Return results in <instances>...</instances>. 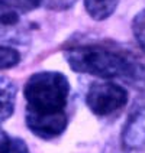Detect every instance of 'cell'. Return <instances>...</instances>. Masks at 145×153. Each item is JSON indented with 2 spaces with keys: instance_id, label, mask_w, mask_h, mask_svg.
Here are the masks:
<instances>
[{
  "instance_id": "1",
  "label": "cell",
  "mask_w": 145,
  "mask_h": 153,
  "mask_svg": "<svg viewBox=\"0 0 145 153\" xmlns=\"http://www.w3.org/2000/svg\"><path fill=\"white\" fill-rule=\"evenodd\" d=\"M64 58L73 71L103 79H119L145 88V58L112 41H93L68 45Z\"/></svg>"
},
{
  "instance_id": "2",
  "label": "cell",
  "mask_w": 145,
  "mask_h": 153,
  "mask_svg": "<svg viewBox=\"0 0 145 153\" xmlns=\"http://www.w3.org/2000/svg\"><path fill=\"white\" fill-rule=\"evenodd\" d=\"M26 100V126L35 136L52 140L64 133L70 94L67 76L57 71H41L28 78L23 88Z\"/></svg>"
},
{
  "instance_id": "3",
  "label": "cell",
  "mask_w": 145,
  "mask_h": 153,
  "mask_svg": "<svg viewBox=\"0 0 145 153\" xmlns=\"http://www.w3.org/2000/svg\"><path fill=\"white\" fill-rule=\"evenodd\" d=\"M128 102V91L116 82L96 81L92 82L87 94L86 104L97 117H109L116 114Z\"/></svg>"
},
{
  "instance_id": "4",
  "label": "cell",
  "mask_w": 145,
  "mask_h": 153,
  "mask_svg": "<svg viewBox=\"0 0 145 153\" xmlns=\"http://www.w3.org/2000/svg\"><path fill=\"white\" fill-rule=\"evenodd\" d=\"M32 29L23 15L13 9L8 1L0 0V45H25L31 39Z\"/></svg>"
},
{
  "instance_id": "5",
  "label": "cell",
  "mask_w": 145,
  "mask_h": 153,
  "mask_svg": "<svg viewBox=\"0 0 145 153\" xmlns=\"http://www.w3.org/2000/svg\"><path fill=\"white\" fill-rule=\"evenodd\" d=\"M120 142L126 150H145V91L137 98L120 133Z\"/></svg>"
},
{
  "instance_id": "6",
  "label": "cell",
  "mask_w": 145,
  "mask_h": 153,
  "mask_svg": "<svg viewBox=\"0 0 145 153\" xmlns=\"http://www.w3.org/2000/svg\"><path fill=\"white\" fill-rule=\"evenodd\" d=\"M17 88L9 78L0 76V123L8 120L15 111Z\"/></svg>"
},
{
  "instance_id": "7",
  "label": "cell",
  "mask_w": 145,
  "mask_h": 153,
  "mask_svg": "<svg viewBox=\"0 0 145 153\" xmlns=\"http://www.w3.org/2000/svg\"><path fill=\"white\" fill-rule=\"evenodd\" d=\"M119 1L120 0H84V7L94 20H104L113 15Z\"/></svg>"
},
{
  "instance_id": "8",
  "label": "cell",
  "mask_w": 145,
  "mask_h": 153,
  "mask_svg": "<svg viewBox=\"0 0 145 153\" xmlns=\"http://www.w3.org/2000/svg\"><path fill=\"white\" fill-rule=\"evenodd\" d=\"M20 53L12 46H2L0 45V69L12 68L19 64Z\"/></svg>"
},
{
  "instance_id": "9",
  "label": "cell",
  "mask_w": 145,
  "mask_h": 153,
  "mask_svg": "<svg viewBox=\"0 0 145 153\" xmlns=\"http://www.w3.org/2000/svg\"><path fill=\"white\" fill-rule=\"evenodd\" d=\"M132 32H134V36H135L137 42L139 43L141 49L145 52V9L141 10L134 19Z\"/></svg>"
},
{
  "instance_id": "10",
  "label": "cell",
  "mask_w": 145,
  "mask_h": 153,
  "mask_svg": "<svg viewBox=\"0 0 145 153\" xmlns=\"http://www.w3.org/2000/svg\"><path fill=\"white\" fill-rule=\"evenodd\" d=\"M5 1H8L12 7L16 9L22 15H26L38 7H42L44 4V0H5Z\"/></svg>"
},
{
  "instance_id": "11",
  "label": "cell",
  "mask_w": 145,
  "mask_h": 153,
  "mask_svg": "<svg viewBox=\"0 0 145 153\" xmlns=\"http://www.w3.org/2000/svg\"><path fill=\"white\" fill-rule=\"evenodd\" d=\"M0 153H31L26 143L22 139H15L10 137L9 142L6 143V146L0 150Z\"/></svg>"
},
{
  "instance_id": "12",
  "label": "cell",
  "mask_w": 145,
  "mask_h": 153,
  "mask_svg": "<svg viewBox=\"0 0 145 153\" xmlns=\"http://www.w3.org/2000/svg\"><path fill=\"white\" fill-rule=\"evenodd\" d=\"M77 0H44L42 7L50 10H67L70 9Z\"/></svg>"
},
{
  "instance_id": "13",
  "label": "cell",
  "mask_w": 145,
  "mask_h": 153,
  "mask_svg": "<svg viewBox=\"0 0 145 153\" xmlns=\"http://www.w3.org/2000/svg\"><path fill=\"white\" fill-rule=\"evenodd\" d=\"M9 139H10V136H9L8 133L3 130V128L0 127V150L6 146V143L9 142Z\"/></svg>"
}]
</instances>
